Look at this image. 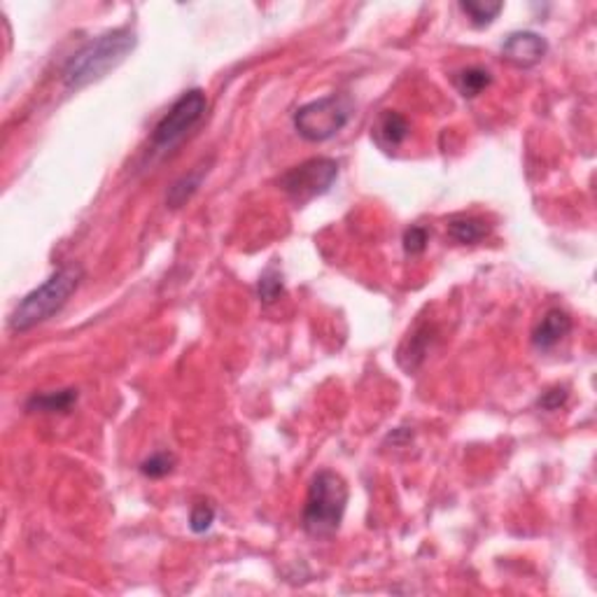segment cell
I'll list each match as a JSON object with an SVG mask.
<instances>
[{"label":"cell","instance_id":"1","mask_svg":"<svg viewBox=\"0 0 597 597\" xmlns=\"http://www.w3.org/2000/svg\"><path fill=\"white\" fill-rule=\"evenodd\" d=\"M135 45H138V35L131 28H115L89 40L64 65L65 89L78 91L89 87L91 82L103 80L110 71H115L117 65L126 61Z\"/></svg>","mask_w":597,"mask_h":597},{"label":"cell","instance_id":"2","mask_svg":"<svg viewBox=\"0 0 597 597\" xmlns=\"http://www.w3.org/2000/svg\"><path fill=\"white\" fill-rule=\"evenodd\" d=\"M84 278V269L80 264H65L52 276L47 278L45 283L28 292L19 302V306L10 315V329L12 332H28L35 325H42L50 320L52 315L64 309L68 299L75 295Z\"/></svg>","mask_w":597,"mask_h":597},{"label":"cell","instance_id":"3","mask_svg":"<svg viewBox=\"0 0 597 597\" xmlns=\"http://www.w3.org/2000/svg\"><path fill=\"white\" fill-rule=\"evenodd\" d=\"M348 486L336 471L322 469L313 476L309 486V497L303 507V530L315 540H327L341 527L346 514Z\"/></svg>","mask_w":597,"mask_h":597},{"label":"cell","instance_id":"4","mask_svg":"<svg viewBox=\"0 0 597 597\" xmlns=\"http://www.w3.org/2000/svg\"><path fill=\"white\" fill-rule=\"evenodd\" d=\"M353 110L355 103L348 94H329L296 110L295 129L306 141L325 142L343 131L353 117Z\"/></svg>","mask_w":597,"mask_h":597},{"label":"cell","instance_id":"5","mask_svg":"<svg viewBox=\"0 0 597 597\" xmlns=\"http://www.w3.org/2000/svg\"><path fill=\"white\" fill-rule=\"evenodd\" d=\"M336 178H339V164L327 157H318L289 168L278 180V185L296 206H306L322 194H327L334 187Z\"/></svg>","mask_w":597,"mask_h":597},{"label":"cell","instance_id":"6","mask_svg":"<svg viewBox=\"0 0 597 597\" xmlns=\"http://www.w3.org/2000/svg\"><path fill=\"white\" fill-rule=\"evenodd\" d=\"M208 98L201 89H189L185 91L173 105L168 110L166 115L161 117V122L157 124L155 131H152V148L159 149V152H166L173 145L185 138L189 131L201 122V117L206 115Z\"/></svg>","mask_w":597,"mask_h":597},{"label":"cell","instance_id":"7","mask_svg":"<svg viewBox=\"0 0 597 597\" xmlns=\"http://www.w3.org/2000/svg\"><path fill=\"white\" fill-rule=\"evenodd\" d=\"M548 52V42L541 38L540 33L532 31H518L511 33L504 45H501V54L507 61H511L514 65L520 68H532L546 57Z\"/></svg>","mask_w":597,"mask_h":597},{"label":"cell","instance_id":"8","mask_svg":"<svg viewBox=\"0 0 597 597\" xmlns=\"http://www.w3.org/2000/svg\"><path fill=\"white\" fill-rule=\"evenodd\" d=\"M571 332V318L570 313L560 309H551L546 310L544 318L540 320V325L534 327L532 332V343L534 348H540V350H551L560 343V341L565 339L567 334Z\"/></svg>","mask_w":597,"mask_h":597},{"label":"cell","instance_id":"9","mask_svg":"<svg viewBox=\"0 0 597 597\" xmlns=\"http://www.w3.org/2000/svg\"><path fill=\"white\" fill-rule=\"evenodd\" d=\"M409 134H411V124L404 115H399L394 110L380 112V117L373 124V138L380 148L386 149H397L399 145H404Z\"/></svg>","mask_w":597,"mask_h":597},{"label":"cell","instance_id":"10","mask_svg":"<svg viewBox=\"0 0 597 597\" xmlns=\"http://www.w3.org/2000/svg\"><path fill=\"white\" fill-rule=\"evenodd\" d=\"M78 402V390L65 387V390L54 392H40L33 394L27 402V411L33 413H65L71 411L73 404Z\"/></svg>","mask_w":597,"mask_h":597},{"label":"cell","instance_id":"11","mask_svg":"<svg viewBox=\"0 0 597 597\" xmlns=\"http://www.w3.org/2000/svg\"><path fill=\"white\" fill-rule=\"evenodd\" d=\"M208 175V164H201V166H196L194 171H189L187 175H182L180 180H175L173 185H171V189H168L166 194V203L171 208H182L187 203V201L192 199L194 194H196V189L201 187V182H203V178Z\"/></svg>","mask_w":597,"mask_h":597},{"label":"cell","instance_id":"12","mask_svg":"<svg viewBox=\"0 0 597 597\" xmlns=\"http://www.w3.org/2000/svg\"><path fill=\"white\" fill-rule=\"evenodd\" d=\"M490 233V225L478 218H453L448 222V236L460 245H474Z\"/></svg>","mask_w":597,"mask_h":597},{"label":"cell","instance_id":"13","mask_svg":"<svg viewBox=\"0 0 597 597\" xmlns=\"http://www.w3.org/2000/svg\"><path fill=\"white\" fill-rule=\"evenodd\" d=\"M490 82H493V75L486 68H478V65L464 68L455 75V87L464 98L478 96L483 89H488Z\"/></svg>","mask_w":597,"mask_h":597},{"label":"cell","instance_id":"14","mask_svg":"<svg viewBox=\"0 0 597 597\" xmlns=\"http://www.w3.org/2000/svg\"><path fill=\"white\" fill-rule=\"evenodd\" d=\"M460 10L467 14V19L471 21V27L486 28L500 17L504 5H501V3H483V0H463V3H460Z\"/></svg>","mask_w":597,"mask_h":597},{"label":"cell","instance_id":"15","mask_svg":"<svg viewBox=\"0 0 597 597\" xmlns=\"http://www.w3.org/2000/svg\"><path fill=\"white\" fill-rule=\"evenodd\" d=\"M427 343H430V329H420L411 339L406 341L404 348H409V355H399V362H404L406 371H416L420 362L425 360V353H427Z\"/></svg>","mask_w":597,"mask_h":597},{"label":"cell","instance_id":"16","mask_svg":"<svg viewBox=\"0 0 597 597\" xmlns=\"http://www.w3.org/2000/svg\"><path fill=\"white\" fill-rule=\"evenodd\" d=\"M257 292H259V299H262L264 303H273L280 299V295L285 292V285H283V276L278 273L276 266H269V269L264 271L262 278H259Z\"/></svg>","mask_w":597,"mask_h":597},{"label":"cell","instance_id":"17","mask_svg":"<svg viewBox=\"0 0 597 597\" xmlns=\"http://www.w3.org/2000/svg\"><path fill=\"white\" fill-rule=\"evenodd\" d=\"M175 467V457L168 453V450H161V453H155V455H149L148 460H142L141 463V474L148 476V478H164L173 471Z\"/></svg>","mask_w":597,"mask_h":597},{"label":"cell","instance_id":"18","mask_svg":"<svg viewBox=\"0 0 597 597\" xmlns=\"http://www.w3.org/2000/svg\"><path fill=\"white\" fill-rule=\"evenodd\" d=\"M212 520H215V509L208 501H199V504H194L192 516H189V527H192V532L201 534L210 530Z\"/></svg>","mask_w":597,"mask_h":597},{"label":"cell","instance_id":"19","mask_svg":"<svg viewBox=\"0 0 597 597\" xmlns=\"http://www.w3.org/2000/svg\"><path fill=\"white\" fill-rule=\"evenodd\" d=\"M430 243V233L423 226H411V229H406L404 233V250L406 255H420L425 252Z\"/></svg>","mask_w":597,"mask_h":597},{"label":"cell","instance_id":"20","mask_svg":"<svg viewBox=\"0 0 597 597\" xmlns=\"http://www.w3.org/2000/svg\"><path fill=\"white\" fill-rule=\"evenodd\" d=\"M567 397H570L567 387H551V390H546L544 394L537 399V406L544 409V411H558L560 406H565Z\"/></svg>","mask_w":597,"mask_h":597}]
</instances>
